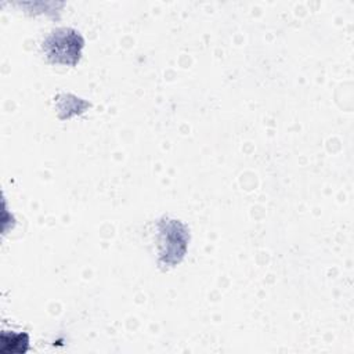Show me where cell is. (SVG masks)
I'll return each mask as SVG.
<instances>
[{"instance_id":"1","label":"cell","mask_w":354,"mask_h":354,"mask_svg":"<svg viewBox=\"0 0 354 354\" xmlns=\"http://www.w3.org/2000/svg\"><path fill=\"white\" fill-rule=\"evenodd\" d=\"M84 40L73 28H57L41 43V50L51 64L76 66L80 59Z\"/></svg>"},{"instance_id":"2","label":"cell","mask_w":354,"mask_h":354,"mask_svg":"<svg viewBox=\"0 0 354 354\" xmlns=\"http://www.w3.org/2000/svg\"><path fill=\"white\" fill-rule=\"evenodd\" d=\"M158 257L159 264L173 267L178 264L188 246L189 234L181 221L163 217L158 221Z\"/></svg>"},{"instance_id":"3","label":"cell","mask_w":354,"mask_h":354,"mask_svg":"<svg viewBox=\"0 0 354 354\" xmlns=\"http://www.w3.org/2000/svg\"><path fill=\"white\" fill-rule=\"evenodd\" d=\"M1 342H11V348H10L11 353H26L29 350L28 333H14V332L3 330Z\"/></svg>"}]
</instances>
